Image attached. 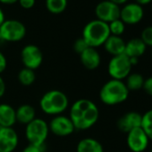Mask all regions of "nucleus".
Segmentation results:
<instances>
[{"label":"nucleus","instance_id":"1","mask_svg":"<svg viewBox=\"0 0 152 152\" xmlns=\"http://www.w3.org/2000/svg\"><path fill=\"white\" fill-rule=\"evenodd\" d=\"M99 117V110L97 105L90 99H78L70 107L69 118L75 130L85 131L91 128L98 122Z\"/></svg>","mask_w":152,"mask_h":152},{"label":"nucleus","instance_id":"2","mask_svg":"<svg viewBox=\"0 0 152 152\" xmlns=\"http://www.w3.org/2000/svg\"><path fill=\"white\" fill-rule=\"evenodd\" d=\"M129 91L123 81L111 79L100 89L99 99L107 106H115L124 103L129 97Z\"/></svg>","mask_w":152,"mask_h":152},{"label":"nucleus","instance_id":"3","mask_svg":"<svg viewBox=\"0 0 152 152\" xmlns=\"http://www.w3.org/2000/svg\"><path fill=\"white\" fill-rule=\"evenodd\" d=\"M69 107V99L65 93L58 90L46 92L39 100V107L43 113L49 115H63Z\"/></svg>","mask_w":152,"mask_h":152},{"label":"nucleus","instance_id":"4","mask_svg":"<svg viewBox=\"0 0 152 152\" xmlns=\"http://www.w3.org/2000/svg\"><path fill=\"white\" fill-rule=\"evenodd\" d=\"M110 36L108 23L98 19L89 22L83 30L82 38L91 48H99L103 46Z\"/></svg>","mask_w":152,"mask_h":152},{"label":"nucleus","instance_id":"5","mask_svg":"<svg viewBox=\"0 0 152 152\" xmlns=\"http://www.w3.org/2000/svg\"><path fill=\"white\" fill-rule=\"evenodd\" d=\"M49 133L48 124L41 119L35 118L26 125L25 137L31 145L43 148Z\"/></svg>","mask_w":152,"mask_h":152},{"label":"nucleus","instance_id":"6","mask_svg":"<svg viewBox=\"0 0 152 152\" xmlns=\"http://www.w3.org/2000/svg\"><path fill=\"white\" fill-rule=\"evenodd\" d=\"M26 35L25 25L15 19L6 20L0 26V37L3 41L18 42L24 39Z\"/></svg>","mask_w":152,"mask_h":152},{"label":"nucleus","instance_id":"7","mask_svg":"<svg viewBox=\"0 0 152 152\" xmlns=\"http://www.w3.org/2000/svg\"><path fill=\"white\" fill-rule=\"evenodd\" d=\"M132 65L125 54L112 56L107 65V72L114 80L123 81L131 73Z\"/></svg>","mask_w":152,"mask_h":152},{"label":"nucleus","instance_id":"8","mask_svg":"<svg viewBox=\"0 0 152 152\" xmlns=\"http://www.w3.org/2000/svg\"><path fill=\"white\" fill-rule=\"evenodd\" d=\"M43 59L42 51L34 44L24 46L21 51V60L25 68L35 71L42 64Z\"/></svg>","mask_w":152,"mask_h":152},{"label":"nucleus","instance_id":"9","mask_svg":"<svg viewBox=\"0 0 152 152\" xmlns=\"http://www.w3.org/2000/svg\"><path fill=\"white\" fill-rule=\"evenodd\" d=\"M120 7L109 0H103L95 7V15L98 20L109 23L115 20L120 19Z\"/></svg>","mask_w":152,"mask_h":152},{"label":"nucleus","instance_id":"10","mask_svg":"<svg viewBox=\"0 0 152 152\" xmlns=\"http://www.w3.org/2000/svg\"><path fill=\"white\" fill-rule=\"evenodd\" d=\"M49 132L58 137H66L73 133L75 128L69 118L64 115H58L53 116V118L48 123Z\"/></svg>","mask_w":152,"mask_h":152},{"label":"nucleus","instance_id":"11","mask_svg":"<svg viewBox=\"0 0 152 152\" xmlns=\"http://www.w3.org/2000/svg\"><path fill=\"white\" fill-rule=\"evenodd\" d=\"M126 142L132 152H143L148 146L149 139L141 127H137L127 133Z\"/></svg>","mask_w":152,"mask_h":152},{"label":"nucleus","instance_id":"12","mask_svg":"<svg viewBox=\"0 0 152 152\" xmlns=\"http://www.w3.org/2000/svg\"><path fill=\"white\" fill-rule=\"evenodd\" d=\"M143 16L144 11L142 7L136 3L126 4L120 10V20L124 24H137L142 20Z\"/></svg>","mask_w":152,"mask_h":152},{"label":"nucleus","instance_id":"13","mask_svg":"<svg viewBox=\"0 0 152 152\" xmlns=\"http://www.w3.org/2000/svg\"><path fill=\"white\" fill-rule=\"evenodd\" d=\"M19 143V137L13 127L0 128V152H13Z\"/></svg>","mask_w":152,"mask_h":152},{"label":"nucleus","instance_id":"14","mask_svg":"<svg viewBox=\"0 0 152 152\" xmlns=\"http://www.w3.org/2000/svg\"><path fill=\"white\" fill-rule=\"evenodd\" d=\"M141 118L142 115L138 112H128L119 118L117 121V127L121 132L128 133L132 129L141 126Z\"/></svg>","mask_w":152,"mask_h":152},{"label":"nucleus","instance_id":"15","mask_svg":"<svg viewBox=\"0 0 152 152\" xmlns=\"http://www.w3.org/2000/svg\"><path fill=\"white\" fill-rule=\"evenodd\" d=\"M80 60L86 69L95 70L100 65L101 56L96 48L89 47L80 55Z\"/></svg>","mask_w":152,"mask_h":152},{"label":"nucleus","instance_id":"16","mask_svg":"<svg viewBox=\"0 0 152 152\" xmlns=\"http://www.w3.org/2000/svg\"><path fill=\"white\" fill-rule=\"evenodd\" d=\"M16 124L15 109L9 104H0V127H13Z\"/></svg>","mask_w":152,"mask_h":152},{"label":"nucleus","instance_id":"17","mask_svg":"<svg viewBox=\"0 0 152 152\" xmlns=\"http://www.w3.org/2000/svg\"><path fill=\"white\" fill-rule=\"evenodd\" d=\"M103 46L105 48V50L108 54L112 55V56L124 54L125 41L119 36L110 35Z\"/></svg>","mask_w":152,"mask_h":152},{"label":"nucleus","instance_id":"18","mask_svg":"<svg viewBox=\"0 0 152 152\" xmlns=\"http://www.w3.org/2000/svg\"><path fill=\"white\" fill-rule=\"evenodd\" d=\"M147 46L140 39V38H134L130 39L125 43L124 54L129 57H136L140 58L146 51Z\"/></svg>","mask_w":152,"mask_h":152},{"label":"nucleus","instance_id":"19","mask_svg":"<svg viewBox=\"0 0 152 152\" xmlns=\"http://www.w3.org/2000/svg\"><path fill=\"white\" fill-rule=\"evenodd\" d=\"M15 115L16 123L27 125L36 118V110L31 105L23 104L18 107V108L15 110Z\"/></svg>","mask_w":152,"mask_h":152},{"label":"nucleus","instance_id":"20","mask_svg":"<svg viewBox=\"0 0 152 152\" xmlns=\"http://www.w3.org/2000/svg\"><path fill=\"white\" fill-rule=\"evenodd\" d=\"M76 152H104V148L98 140L88 137L78 142Z\"/></svg>","mask_w":152,"mask_h":152},{"label":"nucleus","instance_id":"21","mask_svg":"<svg viewBox=\"0 0 152 152\" xmlns=\"http://www.w3.org/2000/svg\"><path fill=\"white\" fill-rule=\"evenodd\" d=\"M144 78L140 73L138 72H131L126 77V83L125 85L129 91H139L141 90L144 83Z\"/></svg>","mask_w":152,"mask_h":152},{"label":"nucleus","instance_id":"22","mask_svg":"<svg viewBox=\"0 0 152 152\" xmlns=\"http://www.w3.org/2000/svg\"><path fill=\"white\" fill-rule=\"evenodd\" d=\"M67 0H46V8L53 15H60L67 7Z\"/></svg>","mask_w":152,"mask_h":152},{"label":"nucleus","instance_id":"23","mask_svg":"<svg viewBox=\"0 0 152 152\" xmlns=\"http://www.w3.org/2000/svg\"><path fill=\"white\" fill-rule=\"evenodd\" d=\"M36 80V73L34 70L23 68L18 72V81L23 86H31Z\"/></svg>","mask_w":152,"mask_h":152},{"label":"nucleus","instance_id":"24","mask_svg":"<svg viewBox=\"0 0 152 152\" xmlns=\"http://www.w3.org/2000/svg\"><path fill=\"white\" fill-rule=\"evenodd\" d=\"M140 127L146 132L149 140H152V109L148 110L142 115Z\"/></svg>","mask_w":152,"mask_h":152},{"label":"nucleus","instance_id":"25","mask_svg":"<svg viewBox=\"0 0 152 152\" xmlns=\"http://www.w3.org/2000/svg\"><path fill=\"white\" fill-rule=\"evenodd\" d=\"M108 28H109L110 35L121 37V35H123V33L125 31V24L123 23L122 20L117 19V20H115V21L109 23Z\"/></svg>","mask_w":152,"mask_h":152},{"label":"nucleus","instance_id":"26","mask_svg":"<svg viewBox=\"0 0 152 152\" xmlns=\"http://www.w3.org/2000/svg\"><path fill=\"white\" fill-rule=\"evenodd\" d=\"M140 39L144 42L146 46L152 47V26L146 27L142 31Z\"/></svg>","mask_w":152,"mask_h":152},{"label":"nucleus","instance_id":"27","mask_svg":"<svg viewBox=\"0 0 152 152\" xmlns=\"http://www.w3.org/2000/svg\"><path fill=\"white\" fill-rule=\"evenodd\" d=\"M87 48H89V46L87 45V43L85 42V40L83 38H79L75 40V42L73 43V49L74 51L81 55Z\"/></svg>","mask_w":152,"mask_h":152},{"label":"nucleus","instance_id":"28","mask_svg":"<svg viewBox=\"0 0 152 152\" xmlns=\"http://www.w3.org/2000/svg\"><path fill=\"white\" fill-rule=\"evenodd\" d=\"M142 89L144 90V91L148 95L152 97V76H151V77H148V78L144 80V83H143Z\"/></svg>","mask_w":152,"mask_h":152},{"label":"nucleus","instance_id":"29","mask_svg":"<svg viewBox=\"0 0 152 152\" xmlns=\"http://www.w3.org/2000/svg\"><path fill=\"white\" fill-rule=\"evenodd\" d=\"M18 3L20 7L23 9H31L32 8L35 4L36 0H18Z\"/></svg>","mask_w":152,"mask_h":152},{"label":"nucleus","instance_id":"30","mask_svg":"<svg viewBox=\"0 0 152 152\" xmlns=\"http://www.w3.org/2000/svg\"><path fill=\"white\" fill-rule=\"evenodd\" d=\"M7 57L1 51H0V75H1L3 72H5V70L7 69Z\"/></svg>","mask_w":152,"mask_h":152},{"label":"nucleus","instance_id":"31","mask_svg":"<svg viewBox=\"0 0 152 152\" xmlns=\"http://www.w3.org/2000/svg\"><path fill=\"white\" fill-rule=\"evenodd\" d=\"M22 152H43V148H39L29 144L27 147L24 148V149Z\"/></svg>","mask_w":152,"mask_h":152},{"label":"nucleus","instance_id":"32","mask_svg":"<svg viewBox=\"0 0 152 152\" xmlns=\"http://www.w3.org/2000/svg\"><path fill=\"white\" fill-rule=\"evenodd\" d=\"M6 90H7L6 83H5V81H4V79L2 78V76L0 75V99H1V98L5 95Z\"/></svg>","mask_w":152,"mask_h":152},{"label":"nucleus","instance_id":"33","mask_svg":"<svg viewBox=\"0 0 152 152\" xmlns=\"http://www.w3.org/2000/svg\"><path fill=\"white\" fill-rule=\"evenodd\" d=\"M135 3L140 5V6H145V5H148V4H150L152 2V0H135Z\"/></svg>","mask_w":152,"mask_h":152},{"label":"nucleus","instance_id":"34","mask_svg":"<svg viewBox=\"0 0 152 152\" xmlns=\"http://www.w3.org/2000/svg\"><path fill=\"white\" fill-rule=\"evenodd\" d=\"M16 2H18V0H0V3L4 5H14Z\"/></svg>","mask_w":152,"mask_h":152},{"label":"nucleus","instance_id":"35","mask_svg":"<svg viewBox=\"0 0 152 152\" xmlns=\"http://www.w3.org/2000/svg\"><path fill=\"white\" fill-rule=\"evenodd\" d=\"M6 21V16H5V14H4V11L3 9L0 7V26L3 24V23Z\"/></svg>","mask_w":152,"mask_h":152},{"label":"nucleus","instance_id":"36","mask_svg":"<svg viewBox=\"0 0 152 152\" xmlns=\"http://www.w3.org/2000/svg\"><path fill=\"white\" fill-rule=\"evenodd\" d=\"M109 1L113 2L114 4L117 5V6H120V5H124V4H126V2L128 0H109Z\"/></svg>","mask_w":152,"mask_h":152},{"label":"nucleus","instance_id":"37","mask_svg":"<svg viewBox=\"0 0 152 152\" xmlns=\"http://www.w3.org/2000/svg\"><path fill=\"white\" fill-rule=\"evenodd\" d=\"M1 40H2V39H1V37H0V41H1Z\"/></svg>","mask_w":152,"mask_h":152},{"label":"nucleus","instance_id":"38","mask_svg":"<svg viewBox=\"0 0 152 152\" xmlns=\"http://www.w3.org/2000/svg\"><path fill=\"white\" fill-rule=\"evenodd\" d=\"M151 56H152V51H151Z\"/></svg>","mask_w":152,"mask_h":152},{"label":"nucleus","instance_id":"39","mask_svg":"<svg viewBox=\"0 0 152 152\" xmlns=\"http://www.w3.org/2000/svg\"><path fill=\"white\" fill-rule=\"evenodd\" d=\"M150 152H152V149H151V151H150Z\"/></svg>","mask_w":152,"mask_h":152},{"label":"nucleus","instance_id":"40","mask_svg":"<svg viewBox=\"0 0 152 152\" xmlns=\"http://www.w3.org/2000/svg\"><path fill=\"white\" fill-rule=\"evenodd\" d=\"M0 128H1V127H0Z\"/></svg>","mask_w":152,"mask_h":152}]
</instances>
